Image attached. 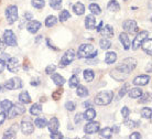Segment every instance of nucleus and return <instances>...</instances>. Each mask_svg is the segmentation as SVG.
<instances>
[{
	"mask_svg": "<svg viewBox=\"0 0 152 139\" xmlns=\"http://www.w3.org/2000/svg\"><path fill=\"white\" fill-rule=\"evenodd\" d=\"M111 129H113V132H114V134H118V132H119V127H118V126H115V127L111 128Z\"/></svg>",
	"mask_w": 152,
	"mask_h": 139,
	"instance_id": "nucleus-57",
	"label": "nucleus"
},
{
	"mask_svg": "<svg viewBox=\"0 0 152 139\" xmlns=\"http://www.w3.org/2000/svg\"><path fill=\"white\" fill-rule=\"evenodd\" d=\"M107 9L111 12H117L119 11V9H120V6L118 4L117 0H110L109 2H108V6H107Z\"/></svg>",
	"mask_w": 152,
	"mask_h": 139,
	"instance_id": "nucleus-28",
	"label": "nucleus"
},
{
	"mask_svg": "<svg viewBox=\"0 0 152 139\" xmlns=\"http://www.w3.org/2000/svg\"><path fill=\"white\" fill-rule=\"evenodd\" d=\"M82 119H83V115L82 114H76L75 117H74V121H75V124H80V121H82Z\"/></svg>",
	"mask_w": 152,
	"mask_h": 139,
	"instance_id": "nucleus-50",
	"label": "nucleus"
},
{
	"mask_svg": "<svg viewBox=\"0 0 152 139\" xmlns=\"http://www.w3.org/2000/svg\"><path fill=\"white\" fill-rule=\"evenodd\" d=\"M89 10H91V12L93 13V15H100V12H102V10H100V7H99L98 4H89Z\"/></svg>",
	"mask_w": 152,
	"mask_h": 139,
	"instance_id": "nucleus-38",
	"label": "nucleus"
},
{
	"mask_svg": "<svg viewBox=\"0 0 152 139\" xmlns=\"http://www.w3.org/2000/svg\"><path fill=\"white\" fill-rule=\"evenodd\" d=\"M6 114L4 113H0V126L4 124V121L6 120Z\"/></svg>",
	"mask_w": 152,
	"mask_h": 139,
	"instance_id": "nucleus-55",
	"label": "nucleus"
},
{
	"mask_svg": "<svg viewBox=\"0 0 152 139\" xmlns=\"http://www.w3.org/2000/svg\"><path fill=\"white\" fill-rule=\"evenodd\" d=\"M6 46H7V44H6L4 40V39H1V40H0V50H1V51H4V50L6 49Z\"/></svg>",
	"mask_w": 152,
	"mask_h": 139,
	"instance_id": "nucleus-54",
	"label": "nucleus"
},
{
	"mask_svg": "<svg viewBox=\"0 0 152 139\" xmlns=\"http://www.w3.org/2000/svg\"><path fill=\"white\" fill-rule=\"evenodd\" d=\"M7 68L11 73H17L20 68V63L17 57H9L7 62Z\"/></svg>",
	"mask_w": 152,
	"mask_h": 139,
	"instance_id": "nucleus-12",
	"label": "nucleus"
},
{
	"mask_svg": "<svg viewBox=\"0 0 152 139\" xmlns=\"http://www.w3.org/2000/svg\"><path fill=\"white\" fill-rule=\"evenodd\" d=\"M6 18H7V22L9 24H12V23H15L18 20V8H17V6L12 4V6L7 7V9H6Z\"/></svg>",
	"mask_w": 152,
	"mask_h": 139,
	"instance_id": "nucleus-3",
	"label": "nucleus"
},
{
	"mask_svg": "<svg viewBox=\"0 0 152 139\" xmlns=\"http://www.w3.org/2000/svg\"><path fill=\"white\" fill-rule=\"evenodd\" d=\"M57 23V19L55 15H49L45 19V26L48 28H52L53 26H55Z\"/></svg>",
	"mask_w": 152,
	"mask_h": 139,
	"instance_id": "nucleus-33",
	"label": "nucleus"
},
{
	"mask_svg": "<svg viewBox=\"0 0 152 139\" xmlns=\"http://www.w3.org/2000/svg\"><path fill=\"white\" fill-rule=\"evenodd\" d=\"M99 45L103 50H108L111 46V42L108 40V38H104L99 41Z\"/></svg>",
	"mask_w": 152,
	"mask_h": 139,
	"instance_id": "nucleus-36",
	"label": "nucleus"
},
{
	"mask_svg": "<svg viewBox=\"0 0 152 139\" xmlns=\"http://www.w3.org/2000/svg\"><path fill=\"white\" fill-rule=\"evenodd\" d=\"M73 10L75 12V15H84V12H85V6H84L82 2H76V4L73 6Z\"/></svg>",
	"mask_w": 152,
	"mask_h": 139,
	"instance_id": "nucleus-26",
	"label": "nucleus"
},
{
	"mask_svg": "<svg viewBox=\"0 0 152 139\" xmlns=\"http://www.w3.org/2000/svg\"><path fill=\"white\" fill-rule=\"evenodd\" d=\"M96 117V110L94 108H87L83 114V118L86 120H93Z\"/></svg>",
	"mask_w": 152,
	"mask_h": 139,
	"instance_id": "nucleus-23",
	"label": "nucleus"
},
{
	"mask_svg": "<svg viewBox=\"0 0 152 139\" xmlns=\"http://www.w3.org/2000/svg\"><path fill=\"white\" fill-rule=\"evenodd\" d=\"M4 40L6 42V44L9 46H15L17 45V38L15 34L13 33V31L11 30H6L4 33Z\"/></svg>",
	"mask_w": 152,
	"mask_h": 139,
	"instance_id": "nucleus-10",
	"label": "nucleus"
},
{
	"mask_svg": "<svg viewBox=\"0 0 152 139\" xmlns=\"http://www.w3.org/2000/svg\"><path fill=\"white\" fill-rule=\"evenodd\" d=\"M141 137H142V136H141V134H140V132H132V134L129 136L130 139H140Z\"/></svg>",
	"mask_w": 152,
	"mask_h": 139,
	"instance_id": "nucleus-51",
	"label": "nucleus"
},
{
	"mask_svg": "<svg viewBox=\"0 0 152 139\" xmlns=\"http://www.w3.org/2000/svg\"><path fill=\"white\" fill-rule=\"evenodd\" d=\"M8 113V118H15L17 116H20V115H23L26 113V107H23L21 104H15V105H12V107L7 112Z\"/></svg>",
	"mask_w": 152,
	"mask_h": 139,
	"instance_id": "nucleus-5",
	"label": "nucleus"
},
{
	"mask_svg": "<svg viewBox=\"0 0 152 139\" xmlns=\"http://www.w3.org/2000/svg\"><path fill=\"white\" fill-rule=\"evenodd\" d=\"M141 116L143 117V118H147V119H151V114H152V110L150 107H143V108L141 109Z\"/></svg>",
	"mask_w": 152,
	"mask_h": 139,
	"instance_id": "nucleus-37",
	"label": "nucleus"
},
{
	"mask_svg": "<svg viewBox=\"0 0 152 139\" xmlns=\"http://www.w3.org/2000/svg\"><path fill=\"white\" fill-rule=\"evenodd\" d=\"M84 74V79H86V82H91L94 77H95V74H94V72L91 71V70H85L83 72Z\"/></svg>",
	"mask_w": 152,
	"mask_h": 139,
	"instance_id": "nucleus-35",
	"label": "nucleus"
},
{
	"mask_svg": "<svg viewBox=\"0 0 152 139\" xmlns=\"http://www.w3.org/2000/svg\"><path fill=\"white\" fill-rule=\"evenodd\" d=\"M51 76H52V81L54 82V84L57 85V86H62V85H64L65 84V79L63 77V76L60 75V74H55V73H53V74H51Z\"/></svg>",
	"mask_w": 152,
	"mask_h": 139,
	"instance_id": "nucleus-24",
	"label": "nucleus"
},
{
	"mask_svg": "<svg viewBox=\"0 0 152 139\" xmlns=\"http://www.w3.org/2000/svg\"><path fill=\"white\" fill-rule=\"evenodd\" d=\"M4 68H6V62H4L2 59H0V73L4 72Z\"/></svg>",
	"mask_w": 152,
	"mask_h": 139,
	"instance_id": "nucleus-52",
	"label": "nucleus"
},
{
	"mask_svg": "<svg viewBox=\"0 0 152 139\" xmlns=\"http://www.w3.org/2000/svg\"><path fill=\"white\" fill-rule=\"evenodd\" d=\"M74 59H75V51L73 49L67 50V51L63 54V57H62L60 66H61V68H64L66 65H69V64H71L73 61H74Z\"/></svg>",
	"mask_w": 152,
	"mask_h": 139,
	"instance_id": "nucleus-6",
	"label": "nucleus"
},
{
	"mask_svg": "<svg viewBox=\"0 0 152 139\" xmlns=\"http://www.w3.org/2000/svg\"><path fill=\"white\" fill-rule=\"evenodd\" d=\"M99 132V136L102 137V138H110L111 136H113V129L109 127H105L103 128V129H100V130H98Z\"/></svg>",
	"mask_w": 152,
	"mask_h": 139,
	"instance_id": "nucleus-27",
	"label": "nucleus"
},
{
	"mask_svg": "<svg viewBox=\"0 0 152 139\" xmlns=\"http://www.w3.org/2000/svg\"><path fill=\"white\" fill-rule=\"evenodd\" d=\"M98 54V51L94 48L93 44H82L78 48L77 55L80 59H93Z\"/></svg>",
	"mask_w": 152,
	"mask_h": 139,
	"instance_id": "nucleus-1",
	"label": "nucleus"
},
{
	"mask_svg": "<svg viewBox=\"0 0 152 139\" xmlns=\"http://www.w3.org/2000/svg\"><path fill=\"white\" fill-rule=\"evenodd\" d=\"M71 18V15H69V12L67 10H62L61 13H60V21L61 22H64L66 21L67 19Z\"/></svg>",
	"mask_w": 152,
	"mask_h": 139,
	"instance_id": "nucleus-42",
	"label": "nucleus"
},
{
	"mask_svg": "<svg viewBox=\"0 0 152 139\" xmlns=\"http://www.w3.org/2000/svg\"><path fill=\"white\" fill-rule=\"evenodd\" d=\"M80 84V79H78V76L76 75H73L71 79H69V87H72V88H75L77 85Z\"/></svg>",
	"mask_w": 152,
	"mask_h": 139,
	"instance_id": "nucleus-41",
	"label": "nucleus"
},
{
	"mask_svg": "<svg viewBox=\"0 0 152 139\" xmlns=\"http://www.w3.org/2000/svg\"><path fill=\"white\" fill-rule=\"evenodd\" d=\"M1 88H2V86H1V85H0V92H1Z\"/></svg>",
	"mask_w": 152,
	"mask_h": 139,
	"instance_id": "nucleus-60",
	"label": "nucleus"
},
{
	"mask_svg": "<svg viewBox=\"0 0 152 139\" xmlns=\"http://www.w3.org/2000/svg\"><path fill=\"white\" fill-rule=\"evenodd\" d=\"M41 22L38 21V20H31L30 22L28 23L27 26V30L30 32V33H37L40 29H41Z\"/></svg>",
	"mask_w": 152,
	"mask_h": 139,
	"instance_id": "nucleus-14",
	"label": "nucleus"
},
{
	"mask_svg": "<svg viewBox=\"0 0 152 139\" xmlns=\"http://www.w3.org/2000/svg\"><path fill=\"white\" fill-rule=\"evenodd\" d=\"M18 129H19V125L18 124H13L11 127L9 128L8 130H6L4 134V138H13L17 132H18Z\"/></svg>",
	"mask_w": 152,
	"mask_h": 139,
	"instance_id": "nucleus-18",
	"label": "nucleus"
},
{
	"mask_svg": "<svg viewBox=\"0 0 152 139\" xmlns=\"http://www.w3.org/2000/svg\"><path fill=\"white\" fill-rule=\"evenodd\" d=\"M114 98V92L113 90H103L95 96V104L97 105H108L110 104Z\"/></svg>",
	"mask_w": 152,
	"mask_h": 139,
	"instance_id": "nucleus-2",
	"label": "nucleus"
},
{
	"mask_svg": "<svg viewBox=\"0 0 152 139\" xmlns=\"http://www.w3.org/2000/svg\"><path fill=\"white\" fill-rule=\"evenodd\" d=\"M50 6L53 8L54 10H58L62 7V0H50Z\"/></svg>",
	"mask_w": 152,
	"mask_h": 139,
	"instance_id": "nucleus-40",
	"label": "nucleus"
},
{
	"mask_svg": "<svg viewBox=\"0 0 152 139\" xmlns=\"http://www.w3.org/2000/svg\"><path fill=\"white\" fill-rule=\"evenodd\" d=\"M19 101L21 104H29V103H31V97L27 90H24V92H22V93H20Z\"/></svg>",
	"mask_w": 152,
	"mask_h": 139,
	"instance_id": "nucleus-29",
	"label": "nucleus"
},
{
	"mask_svg": "<svg viewBox=\"0 0 152 139\" xmlns=\"http://www.w3.org/2000/svg\"><path fill=\"white\" fill-rule=\"evenodd\" d=\"M65 108L67 109V110H69V112H73V110H75V108H76L75 103H74V101H66V103H65Z\"/></svg>",
	"mask_w": 152,
	"mask_h": 139,
	"instance_id": "nucleus-43",
	"label": "nucleus"
},
{
	"mask_svg": "<svg viewBox=\"0 0 152 139\" xmlns=\"http://www.w3.org/2000/svg\"><path fill=\"white\" fill-rule=\"evenodd\" d=\"M149 38V32L148 31H140L139 33L137 34V37L134 38V40H133L132 44L130 45L131 48H132V50H138L139 48L141 46V44H142V42L145 41V39Z\"/></svg>",
	"mask_w": 152,
	"mask_h": 139,
	"instance_id": "nucleus-4",
	"label": "nucleus"
},
{
	"mask_svg": "<svg viewBox=\"0 0 152 139\" xmlns=\"http://www.w3.org/2000/svg\"><path fill=\"white\" fill-rule=\"evenodd\" d=\"M48 128H49V130L51 132H56L57 129H58V127H60V123H58V119H57L56 117H52L51 119H50V121L48 123Z\"/></svg>",
	"mask_w": 152,
	"mask_h": 139,
	"instance_id": "nucleus-19",
	"label": "nucleus"
},
{
	"mask_svg": "<svg viewBox=\"0 0 152 139\" xmlns=\"http://www.w3.org/2000/svg\"><path fill=\"white\" fill-rule=\"evenodd\" d=\"M140 103H148V101H150L151 99H150V97H151V94L150 93H145V94H141L140 95Z\"/></svg>",
	"mask_w": 152,
	"mask_h": 139,
	"instance_id": "nucleus-44",
	"label": "nucleus"
},
{
	"mask_svg": "<svg viewBox=\"0 0 152 139\" xmlns=\"http://www.w3.org/2000/svg\"><path fill=\"white\" fill-rule=\"evenodd\" d=\"M50 137L53 139H61V138H63V135H62V132H58L56 130V132H51Z\"/></svg>",
	"mask_w": 152,
	"mask_h": 139,
	"instance_id": "nucleus-49",
	"label": "nucleus"
},
{
	"mask_svg": "<svg viewBox=\"0 0 152 139\" xmlns=\"http://www.w3.org/2000/svg\"><path fill=\"white\" fill-rule=\"evenodd\" d=\"M121 115H122V117H124V119H128V117H129V115H130V109L128 108L127 106L122 107V109H121Z\"/></svg>",
	"mask_w": 152,
	"mask_h": 139,
	"instance_id": "nucleus-46",
	"label": "nucleus"
},
{
	"mask_svg": "<svg viewBox=\"0 0 152 139\" xmlns=\"http://www.w3.org/2000/svg\"><path fill=\"white\" fill-rule=\"evenodd\" d=\"M116 61H117V53L114 52V51L106 53V57H105V63L114 64Z\"/></svg>",
	"mask_w": 152,
	"mask_h": 139,
	"instance_id": "nucleus-21",
	"label": "nucleus"
},
{
	"mask_svg": "<svg viewBox=\"0 0 152 139\" xmlns=\"http://www.w3.org/2000/svg\"><path fill=\"white\" fill-rule=\"evenodd\" d=\"M84 106H88V107H91V103H89V101H85V103H84Z\"/></svg>",
	"mask_w": 152,
	"mask_h": 139,
	"instance_id": "nucleus-59",
	"label": "nucleus"
},
{
	"mask_svg": "<svg viewBox=\"0 0 152 139\" xmlns=\"http://www.w3.org/2000/svg\"><path fill=\"white\" fill-rule=\"evenodd\" d=\"M124 1H127V0H124Z\"/></svg>",
	"mask_w": 152,
	"mask_h": 139,
	"instance_id": "nucleus-61",
	"label": "nucleus"
},
{
	"mask_svg": "<svg viewBox=\"0 0 152 139\" xmlns=\"http://www.w3.org/2000/svg\"><path fill=\"white\" fill-rule=\"evenodd\" d=\"M85 26L87 28L88 30H93V29H95L96 19H95V17H94L93 15H87V17L85 18Z\"/></svg>",
	"mask_w": 152,
	"mask_h": 139,
	"instance_id": "nucleus-20",
	"label": "nucleus"
},
{
	"mask_svg": "<svg viewBox=\"0 0 152 139\" xmlns=\"http://www.w3.org/2000/svg\"><path fill=\"white\" fill-rule=\"evenodd\" d=\"M34 125L38 128H44V127H46L48 121H46L45 117H38V118L34 120Z\"/></svg>",
	"mask_w": 152,
	"mask_h": 139,
	"instance_id": "nucleus-32",
	"label": "nucleus"
},
{
	"mask_svg": "<svg viewBox=\"0 0 152 139\" xmlns=\"http://www.w3.org/2000/svg\"><path fill=\"white\" fill-rule=\"evenodd\" d=\"M31 4L37 9H42L45 6V1L44 0H31Z\"/></svg>",
	"mask_w": 152,
	"mask_h": 139,
	"instance_id": "nucleus-39",
	"label": "nucleus"
},
{
	"mask_svg": "<svg viewBox=\"0 0 152 139\" xmlns=\"http://www.w3.org/2000/svg\"><path fill=\"white\" fill-rule=\"evenodd\" d=\"M30 113L32 116H39L42 113V107L40 104H34L30 108Z\"/></svg>",
	"mask_w": 152,
	"mask_h": 139,
	"instance_id": "nucleus-31",
	"label": "nucleus"
},
{
	"mask_svg": "<svg viewBox=\"0 0 152 139\" xmlns=\"http://www.w3.org/2000/svg\"><path fill=\"white\" fill-rule=\"evenodd\" d=\"M24 18L27 20H31L32 19V15H31L30 12H26V13H24Z\"/></svg>",
	"mask_w": 152,
	"mask_h": 139,
	"instance_id": "nucleus-56",
	"label": "nucleus"
},
{
	"mask_svg": "<svg viewBox=\"0 0 152 139\" xmlns=\"http://www.w3.org/2000/svg\"><path fill=\"white\" fill-rule=\"evenodd\" d=\"M4 87H6L7 90H19V88L22 87V81H21L20 77H12V79H10L8 82H6Z\"/></svg>",
	"mask_w": 152,
	"mask_h": 139,
	"instance_id": "nucleus-8",
	"label": "nucleus"
},
{
	"mask_svg": "<svg viewBox=\"0 0 152 139\" xmlns=\"http://www.w3.org/2000/svg\"><path fill=\"white\" fill-rule=\"evenodd\" d=\"M76 94L78 95L80 97H87L88 95H89V92H88V90L86 88L85 86H83V85H77L76 86Z\"/></svg>",
	"mask_w": 152,
	"mask_h": 139,
	"instance_id": "nucleus-25",
	"label": "nucleus"
},
{
	"mask_svg": "<svg viewBox=\"0 0 152 139\" xmlns=\"http://www.w3.org/2000/svg\"><path fill=\"white\" fill-rule=\"evenodd\" d=\"M102 26H103V22H100V23H99V26H97V31H98V32H99V30L102 29Z\"/></svg>",
	"mask_w": 152,
	"mask_h": 139,
	"instance_id": "nucleus-58",
	"label": "nucleus"
},
{
	"mask_svg": "<svg viewBox=\"0 0 152 139\" xmlns=\"http://www.w3.org/2000/svg\"><path fill=\"white\" fill-rule=\"evenodd\" d=\"M150 82V76L149 75H139L133 79L132 83L137 86H145Z\"/></svg>",
	"mask_w": 152,
	"mask_h": 139,
	"instance_id": "nucleus-15",
	"label": "nucleus"
},
{
	"mask_svg": "<svg viewBox=\"0 0 152 139\" xmlns=\"http://www.w3.org/2000/svg\"><path fill=\"white\" fill-rule=\"evenodd\" d=\"M122 28L126 33H134L139 30L137 22L134 20H126L125 22L122 23Z\"/></svg>",
	"mask_w": 152,
	"mask_h": 139,
	"instance_id": "nucleus-9",
	"label": "nucleus"
},
{
	"mask_svg": "<svg viewBox=\"0 0 152 139\" xmlns=\"http://www.w3.org/2000/svg\"><path fill=\"white\" fill-rule=\"evenodd\" d=\"M21 132L24 135H31L34 132V124L31 121L30 118H24L21 123Z\"/></svg>",
	"mask_w": 152,
	"mask_h": 139,
	"instance_id": "nucleus-7",
	"label": "nucleus"
},
{
	"mask_svg": "<svg viewBox=\"0 0 152 139\" xmlns=\"http://www.w3.org/2000/svg\"><path fill=\"white\" fill-rule=\"evenodd\" d=\"M99 127H100V126H99V123H97V121H93V120H89V123L84 127V132H85V134L93 135V134L98 132Z\"/></svg>",
	"mask_w": 152,
	"mask_h": 139,
	"instance_id": "nucleus-11",
	"label": "nucleus"
},
{
	"mask_svg": "<svg viewBox=\"0 0 152 139\" xmlns=\"http://www.w3.org/2000/svg\"><path fill=\"white\" fill-rule=\"evenodd\" d=\"M128 75L129 74H127V73H125V72L120 71L119 68H115V70H113V71L110 72V76L111 77H114L116 81H124V79H126L127 77H128Z\"/></svg>",
	"mask_w": 152,
	"mask_h": 139,
	"instance_id": "nucleus-13",
	"label": "nucleus"
},
{
	"mask_svg": "<svg viewBox=\"0 0 152 139\" xmlns=\"http://www.w3.org/2000/svg\"><path fill=\"white\" fill-rule=\"evenodd\" d=\"M126 121H125V124L128 126V127H131V128H133V127H138V126H140V121H133V120H127V119H125Z\"/></svg>",
	"mask_w": 152,
	"mask_h": 139,
	"instance_id": "nucleus-45",
	"label": "nucleus"
},
{
	"mask_svg": "<svg viewBox=\"0 0 152 139\" xmlns=\"http://www.w3.org/2000/svg\"><path fill=\"white\" fill-rule=\"evenodd\" d=\"M55 70H56V66L53 65V64H51V65H49V66H46L45 73L46 74H49V75H51V74H53L54 72H55Z\"/></svg>",
	"mask_w": 152,
	"mask_h": 139,
	"instance_id": "nucleus-47",
	"label": "nucleus"
},
{
	"mask_svg": "<svg viewBox=\"0 0 152 139\" xmlns=\"http://www.w3.org/2000/svg\"><path fill=\"white\" fill-rule=\"evenodd\" d=\"M151 44H152V40L150 38H147L145 40V41L142 42V44H141V46H142V49L145 50V52L148 54V55H151Z\"/></svg>",
	"mask_w": 152,
	"mask_h": 139,
	"instance_id": "nucleus-22",
	"label": "nucleus"
},
{
	"mask_svg": "<svg viewBox=\"0 0 152 139\" xmlns=\"http://www.w3.org/2000/svg\"><path fill=\"white\" fill-rule=\"evenodd\" d=\"M142 94V90L140 87H133L129 90V97L130 98H139Z\"/></svg>",
	"mask_w": 152,
	"mask_h": 139,
	"instance_id": "nucleus-30",
	"label": "nucleus"
},
{
	"mask_svg": "<svg viewBox=\"0 0 152 139\" xmlns=\"http://www.w3.org/2000/svg\"><path fill=\"white\" fill-rule=\"evenodd\" d=\"M62 94V90H57V92H55V93H53L52 94V97L54 98V99H58V96Z\"/></svg>",
	"mask_w": 152,
	"mask_h": 139,
	"instance_id": "nucleus-53",
	"label": "nucleus"
},
{
	"mask_svg": "<svg viewBox=\"0 0 152 139\" xmlns=\"http://www.w3.org/2000/svg\"><path fill=\"white\" fill-rule=\"evenodd\" d=\"M119 40L121 42L122 46L125 50H129L130 49V45H131V42H130V39L128 37V34L126 32H121L119 34Z\"/></svg>",
	"mask_w": 152,
	"mask_h": 139,
	"instance_id": "nucleus-16",
	"label": "nucleus"
},
{
	"mask_svg": "<svg viewBox=\"0 0 152 139\" xmlns=\"http://www.w3.org/2000/svg\"><path fill=\"white\" fill-rule=\"evenodd\" d=\"M12 105H13L12 101H8V99H4V101H2L0 103V107H1V109H2L4 112H8V110L12 107Z\"/></svg>",
	"mask_w": 152,
	"mask_h": 139,
	"instance_id": "nucleus-34",
	"label": "nucleus"
},
{
	"mask_svg": "<svg viewBox=\"0 0 152 139\" xmlns=\"http://www.w3.org/2000/svg\"><path fill=\"white\" fill-rule=\"evenodd\" d=\"M128 84H125L124 86L120 88V90H119V97H124L126 95V93H127V90H128Z\"/></svg>",
	"mask_w": 152,
	"mask_h": 139,
	"instance_id": "nucleus-48",
	"label": "nucleus"
},
{
	"mask_svg": "<svg viewBox=\"0 0 152 139\" xmlns=\"http://www.w3.org/2000/svg\"><path fill=\"white\" fill-rule=\"evenodd\" d=\"M99 32L103 34L105 38H111V37H114V33H115L114 28L110 24H106L104 28L102 26V29L99 30Z\"/></svg>",
	"mask_w": 152,
	"mask_h": 139,
	"instance_id": "nucleus-17",
	"label": "nucleus"
}]
</instances>
